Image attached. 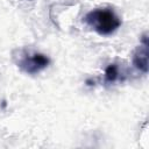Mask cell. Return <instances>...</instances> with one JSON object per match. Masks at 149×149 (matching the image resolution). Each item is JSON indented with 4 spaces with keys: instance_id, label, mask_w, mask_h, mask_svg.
<instances>
[{
    "instance_id": "cell-4",
    "label": "cell",
    "mask_w": 149,
    "mask_h": 149,
    "mask_svg": "<svg viewBox=\"0 0 149 149\" xmlns=\"http://www.w3.org/2000/svg\"><path fill=\"white\" fill-rule=\"evenodd\" d=\"M118 74H119V71L115 65H109L106 69V80L107 81H114L116 79Z\"/></svg>"
},
{
    "instance_id": "cell-3",
    "label": "cell",
    "mask_w": 149,
    "mask_h": 149,
    "mask_svg": "<svg viewBox=\"0 0 149 149\" xmlns=\"http://www.w3.org/2000/svg\"><path fill=\"white\" fill-rule=\"evenodd\" d=\"M134 63L135 65L143 70L144 72H147L148 69V50H147V42H144V44L140 48V50L135 54L134 57Z\"/></svg>"
},
{
    "instance_id": "cell-1",
    "label": "cell",
    "mask_w": 149,
    "mask_h": 149,
    "mask_svg": "<svg viewBox=\"0 0 149 149\" xmlns=\"http://www.w3.org/2000/svg\"><path fill=\"white\" fill-rule=\"evenodd\" d=\"M85 21L100 35H109L114 33L121 24L120 19L109 8L93 9L85 16Z\"/></svg>"
},
{
    "instance_id": "cell-2",
    "label": "cell",
    "mask_w": 149,
    "mask_h": 149,
    "mask_svg": "<svg viewBox=\"0 0 149 149\" xmlns=\"http://www.w3.org/2000/svg\"><path fill=\"white\" fill-rule=\"evenodd\" d=\"M49 61L45 56L40 55V54H34L33 56H28L24 57L21 62L20 65L29 73H34V72H38L40 70H42L43 68H45L48 65Z\"/></svg>"
}]
</instances>
